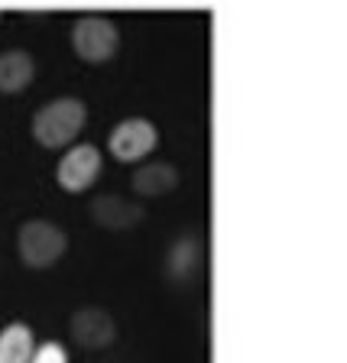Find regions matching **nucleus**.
Segmentation results:
<instances>
[{"label": "nucleus", "mask_w": 347, "mask_h": 363, "mask_svg": "<svg viewBox=\"0 0 347 363\" xmlns=\"http://www.w3.org/2000/svg\"><path fill=\"white\" fill-rule=\"evenodd\" d=\"M68 334L78 347L84 350H104L117 340V321L111 318V311L98 308V305H84L72 315L68 321Z\"/></svg>", "instance_id": "obj_4"}, {"label": "nucleus", "mask_w": 347, "mask_h": 363, "mask_svg": "<svg viewBox=\"0 0 347 363\" xmlns=\"http://www.w3.org/2000/svg\"><path fill=\"white\" fill-rule=\"evenodd\" d=\"M198 263H202V240L198 237H182V240L172 243V250H169V276L172 279H185V276H192V272L198 269Z\"/></svg>", "instance_id": "obj_11"}, {"label": "nucleus", "mask_w": 347, "mask_h": 363, "mask_svg": "<svg viewBox=\"0 0 347 363\" xmlns=\"http://www.w3.org/2000/svg\"><path fill=\"white\" fill-rule=\"evenodd\" d=\"M33 350H36V337L30 325L13 321L0 331V363H30Z\"/></svg>", "instance_id": "obj_10"}, {"label": "nucleus", "mask_w": 347, "mask_h": 363, "mask_svg": "<svg viewBox=\"0 0 347 363\" xmlns=\"http://www.w3.org/2000/svg\"><path fill=\"white\" fill-rule=\"evenodd\" d=\"M91 220L104 230H130L146 218V211L136 201H127L121 195H98L88 208Z\"/></svg>", "instance_id": "obj_7"}, {"label": "nucleus", "mask_w": 347, "mask_h": 363, "mask_svg": "<svg viewBox=\"0 0 347 363\" xmlns=\"http://www.w3.org/2000/svg\"><path fill=\"white\" fill-rule=\"evenodd\" d=\"M30 363H68V350L62 344H55V340H45V344H39L33 350Z\"/></svg>", "instance_id": "obj_12"}, {"label": "nucleus", "mask_w": 347, "mask_h": 363, "mask_svg": "<svg viewBox=\"0 0 347 363\" xmlns=\"http://www.w3.org/2000/svg\"><path fill=\"white\" fill-rule=\"evenodd\" d=\"M68 247V234L59 224L45 218H33L16 230V253H20L23 266L30 269H49L62 259Z\"/></svg>", "instance_id": "obj_2"}, {"label": "nucleus", "mask_w": 347, "mask_h": 363, "mask_svg": "<svg viewBox=\"0 0 347 363\" xmlns=\"http://www.w3.org/2000/svg\"><path fill=\"white\" fill-rule=\"evenodd\" d=\"M72 49L82 62L88 65H101V62H111L121 49V33L114 26V20L101 13H88L78 16L75 26H72Z\"/></svg>", "instance_id": "obj_3"}, {"label": "nucleus", "mask_w": 347, "mask_h": 363, "mask_svg": "<svg viewBox=\"0 0 347 363\" xmlns=\"http://www.w3.org/2000/svg\"><path fill=\"white\" fill-rule=\"evenodd\" d=\"M0 16H4V13H0Z\"/></svg>", "instance_id": "obj_13"}, {"label": "nucleus", "mask_w": 347, "mask_h": 363, "mask_svg": "<svg viewBox=\"0 0 347 363\" xmlns=\"http://www.w3.org/2000/svg\"><path fill=\"white\" fill-rule=\"evenodd\" d=\"M84 121H88V107L78 98H55L43 104L33 117V136L45 150H62L82 133Z\"/></svg>", "instance_id": "obj_1"}, {"label": "nucleus", "mask_w": 347, "mask_h": 363, "mask_svg": "<svg viewBox=\"0 0 347 363\" xmlns=\"http://www.w3.org/2000/svg\"><path fill=\"white\" fill-rule=\"evenodd\" d=\"M33 75H36V62L26 49L0 52V91L4 94H20L23 88H30Z\"/></svg>", "instance_id": "obj_8"}, {"label": "nucleus", "mask_w": 347, "mask_h": 363, "mask_svg": "<svg viewBox=\"0 0 347 363\" xmlns=\"http://www.w3.org/2000/svg\"><path fill=\"white\" fill-rule=\"evenodd\" d=\"M136 195L143 198H159V195H169V191L179 185V169L172 162H146L133 172L130 179Z\"/></svg>", "instance_id": "obj_9"}, {"label": "nucleus", "mask_w": 347, "mask_h": 363, "mask_svg": "<svg viewBox=\"0 0 347 363\" xmlns=\"http://www.w3.org/2000/svg\"><path fill=\"white\" fill-rule=\"evenodd\" d=\"M107 143H111V152L121 159V162H140L143 156H150V152L156 150L159 133L143 117H127V121H121L114 127Z\"/></svg>", "instance_id": "obj_5"}, {"label": "nucleus", "mask_w": 347, "mask_h": 363, "mask_svg": "<svg viewBox=\"0 0 347 363\" xmlns=\"http://www.w3.org/2000/svg\"><path fill=\"white\" fill-rule=\"evenodd\" d=\"M101 172V152L98 146H88V143H78L72 146V150L62 156L59 162V185L65 191H72V195H78V191H88V185H94V179H98Z\"/></svg>", "instance_id": "obj_6"}]
</instances>
